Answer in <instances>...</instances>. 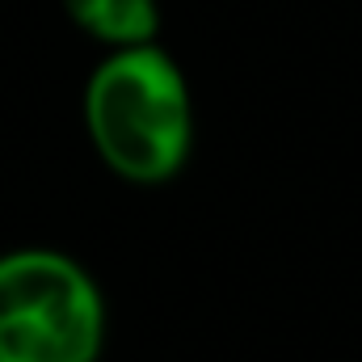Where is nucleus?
I'll return each mask as SVG.
<instances>
[{
    "instance_id": "nucleus-1",
    "label": "nucleus",
    "mask_w": 362,
    "mask_h": 362,
    "mask_svg": "<svg viewBox=\"0 0 362 362\" xmlns=\"http://www.w3.org/2000/svg\"><path fill=\"white\" fill-rule=\"evenodd\" d=\"M85 131L101 165L122 181L177 177L194 148V97L181 64L160 47H118L85 85Z\"/></svg>"
},
{
    "instance_id": "nucleus-2",
    "label": "nucleus",
    "mask_w": 362,
    "mask_h": 362,
    "mask_svg": "<svg viewBox=\"0 0 362 362\" xmlns=\"http://www.w3.org/2000/svg\"><path fill=\"white\" fill-rule=\"evenodd\" d=\"M105 299L59 249L0 253V362H97Z\"/></svg>"
},
{
    "instance_id": "nucleus-3",
    "label": "nucleus",
    "mask_w": 362,
    "mask_h": 362,
    "mask_svg": "<svg viewBox=\"0 0 362 362\" xmlns=\"http://www.w3.org/2000/svg\"><path fill=\"white\" fill-rule=\"evenodd\" d=\"M64 13L101 47H144L160 34V0H64Z\"/></svg>"
}]
</instances>
